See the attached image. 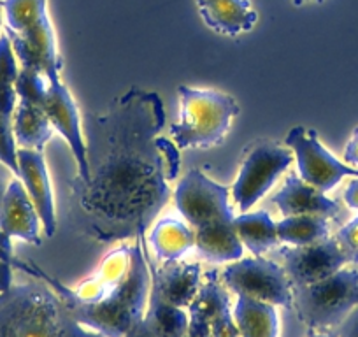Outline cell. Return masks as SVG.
<instances>
[{"mask_svg":"<svg viewBox=\"0 0 358 337\" xmlns=\"http://www.w3.org/2000/svg\"><path fill=\"white\" fill-rule=\"evenodd\" d=\"M164 125L160 95L141 88L116 97L104 115L86 116L88 178L71 187L72 222L83 236L106 244L144 236L179 167L178 150L158 139Z\"/></svg>","mask_w":358,"mask_h":337,"instance_id":"1","label":"cell"},{"mask_svg":"<svg viewBox=\"0 0 358 337\" xmlns=\"http://www.w3.org/2000/svg\"><path fill=\"white\" fill-rule=\"evenodd\" d=\"M143 239L141 236L136 244H123L111 251L94 276L74 290L39 267H34V278L48 281L83 327L104 337H123L143 320L150 299L151 274Z\"/></svg>","mask_w":358,"mask_h":337,"instance_id":"2","label":"cell"},{"mask_svg":"<svg viewBox=\"0 0 358 337\" xmlns=\"http://www.w3.org/2000/svg\"><path fill=\"white\" fill-rule=\"evenodd\" d=\"M0 337H104L83 327L39 278L0 292Z\"/></svg>","mask_w":358,"mask_h":337,"instance_id":"3","label":"cell"},{"mask_svg":"<svg viewBox=\"0 0 358 337\" xmlns=\"http://www.w3.org/2000/svg\"><path fill=\"white\" fill-rule=\"evenodd\" d=\"M2 8L4 34L22 69L43 72L50 83L62 81L64 60L48 15V0H2Z\"/></svg>","mask_w":358,"mask_h":337,"instance_id":"4","label":"cell"},{"mask_svg":"<svg viewBox=\"0 0 358 337\" xmlns=\"http://www.w3.org/2000/svg\"><path fill=\"white\" fill-rule=\"evenodd\" d=\"M181 120L171 127L176 148H213L225 139L239 106L230 95L216 90L179 87Z\"/></svg>","mask_w":358,"mask_h":337,"instance_id":"5","label":"cell"},{"mask_svg":"<svg viewBox=\"0 0 358 337\" xmlns=\"http://www.w3.org/2000/svg\"><path fill=\"white\" fill-rule=\"evenodd\" d=\"M292 304L311 330L337 327L358 306V264H350L322 281L294 288Z\"/></svg>","mask_w":358,"mask_h":337,"instance_id":"6","label":"cell"},{"mask_svg":"<svg viewBox=\"0 0 358 337\" xmlns=\"http://www.w3.org/2000/svg\"><path fill=\"white\" fill-rule=\"evenodd\" d=\"M222 281L234 294L243 297L285 308L294 302V287L283 267L262 255L232 262L222 273Z\"/></svg>","mask_w":358,"mask_h":337,"instance_id":"7","label":"cell"},{"mask_svg":"<svg viewBox=\"0 0 358 337\" xmlns=\"http://www.w3.org/2000/svg\"><path fill=\"white\" fill-rule=\"evenodd\" d=\"M174 201L176 208L194 230L236 218L229 206V188L209 180L199 168L188 171L179 181Z\"/></svg>","mask_w":358,"mask_h":337,"instance_id":"8","label":"cell"},{"mask_svg":"<svg viewBox=\"0 0 358 337\" xmlns=\"http://www.w3.org/2000/svg\"><path fill=\"white\" fill-rule=\"evenodd\" d=\"M292 164V153L268 141L255 144L234 183L232 194L241 211H250Z\"/></svg>","mask_w":358,"mask_h":337,"instance_id":"9","label":"cell"},{"mask_svg":"<svg viewBox=\"0 0 358 337\" xmlns=\"http://www.w3.org/2000/svg\"><path fill=\"white\" fill-rule=\"evenodd\" d=\"M287 144L297 158L301 180L320 192L334 190L346 176L358 178V168L337 160L322 143L315 130L295 127L288 132Z\"/></svg>","mask_w":358,"mask_h":337,"instance_id":"10","label":"cell"},{"mask_svg":"<svg viewBox=\"0 0 358 337\" xmlns=\"http://www.w3.org/2000/svg\"><path fill=\"white\" fill-rule=\"evenodd\" d=\"M280 257L294 288L325 280L351 264L339 241L330 236L308 246L281 248Z\"/></svg>","mask_w":358,"mask_h":337,"instance_id":"11","label":"cell"},{"mask_svg":"<svg viewBox=\"0 0 358 337\" xmlns=\"http://www.w3.org/2000/svg\"><path fill=\"white\" fill-rule=\"evenodd\" d=\"M188 334L194 337H241L230 299L218 274H206L204 285L188 306Z\"/></svg>","mask_w":358,"mask_h":337,"instance_id":"12","label":"cell"},{"mask_svg":"<svg viewBox=\"0 0 358 337\" xmlns=\"http://www.w3.org/2000/svg\"><path fill=\"white\" fill-rule=\"evenodd\" d=\"M41 225L43 223L32 199L29 197L22 181L16 178L0 197V248L13 255L11 239L39 246Z\"/></svg>","mask_w":358,"mask_h":337,"instance_id":"13","label":"cell"},{"mask_svg":"<svg viewBox=\"0 0 358 337\" xmlns=\"http://www.w3.org/2000/svg\"><path fill=\"white\" fill-rule=\"evenodd\" d=\"M18 60L13 51L11 41L6 34L0 36V164L18 178V157H16V139L13 132V115H15L18 92Z\"/></svg>","mask_w":358,"mask_h":337,"instance_id":"14","label":"cell"},{"mask_svg":"<svg viewBox=\"0 0 358 337\" xmlns=\"http://www.w3.org/2000/svg\"><path fill=\"white\" fill-rule=\"evenodd\" d=\"M44 111L50 118L53 129L67 141L72 155L78 164V180L88 178V160H86V143L81 132L79 122V109L74 97L62 81L50 83L46 99H44Z\"/></svg>","mask_w":358,"mask_h":337,"instance_id":"15","label":"cell"},{"mask_svg":"<svg viewBox=\"0 0 358 337\" xmlns=\"http://www.w3.org/2000/svg\"><path fill=\"white\" fill-rule=\"evenodd\" d=\"M18 180L25 187L37 209L46 237H53L57 232V213H55L53 190L43 151L18 148Z\"/></svg>","mask_w":358,"mask_h":337,"instance_id":"16","label":"cell"},{"mask_svg":"<svg viewBox=\"0 0 358 337\" xmlns=\"http://www.w3.org/2000/svg\"><path fill=\"white\" fill-rule=\"evenodd\" d=\"M151 292L176 308L188 309L201 288V266L187 262H164L162 267L150 266Z\"/></svg>","mask_w":358,"mask_h":337,"instance_id":"17","label":"cell"},{"mask_svg":"<svg viewBox=\"0 0 358 337\" xmlns=\"http://www.w3.org/2000/svg\"><path fill=\"white\" fill-rule=\"evenodd\" d=\"M201 18L213 32L236 37L257 25L258 15L250 0H197Z\"/></svg>","mask_w":358,"mask_h":337,"instance_id":"18","label":"cell"},{"mask_svg":"<svg viewBox=\"0 0 358 337\" xmlns=\"http://www.w3.org/2000/svg\"><path fill=\"white\" fill-rule=\"evenodd\" d=\"M274 204L285 216L320 215L325 218H336L341 208L336 201L327 197L318 188L311 187L301 178L290 176L274 197Z\"/></svg>","mask_w":358,"mask_h":337,"instance_id":"19","label":"cell"},{"mask_svg":"<svg viewBox=\"0 0 358 337\" xmlns=\"http://www.w3.org/2000/svg\"><path fill=\"white\" fill-rule=\"evenodd\" d=\"M195 232V250L204 260L211 264L236 262L243 259L244 246L237 236L236 225L232 222L216 223V225L204 227L194 230Z\"/></svg>","mask_w":358,"mask_h":337,"instance_id":"20","label":"cell"},{"mask_svg":"<svg viewBox=\"0 0 358 337\" xmlns=\"http://www.w3.org/2000/svg\"><path fill=\"white\" fill-rule=\"evenodd\" d=\"M13 132L16 144L43 151L53 136V125L44 111V106L29 99H18L13 115Z\"/></svg>","mask_w":358,"mask_h":337,"instance_id":"21","label":"cell"},{"mask_svg":"<svg viewBox=\"0 0 358 337\" xmlns=\"http://www.w3.org/2000/svg\"><path fill=\"white\" fill-rule=\"evenodd\" d=\"M241 337H278V313L273 304L237 295L232 308Z\"/></svg>","mask_w":358,"mask_h":337,"instance_id":"22","label":"cell"},{"mask_svg":"<svg viewBox=\"0 0 358 337\" xmlns=\"http://www.w3.org/2000/svg\"><path fill=\"white\" fill-rule=\"evenodd\" d=\"M150 244L162 262H174L195 248V232L185 222L169 216L153 227Z\"/></svg>","mask_w":358,"mask_h":337,"instance_id":"23","label":"cell"},{"mask_svg":"<svg viewBox=\"0 0 358 337\" xmlns=\"http://www.w3.org/2000/svg\"><path fill=\"white\" fill-rule=\"evenodd\" d=\"M234 225L243 246L248 248L255 257H260L280 244L276 222L267 211L243 213L234 218Z\"/></svg>","mask_w":358,"mask_h":337,"instance_id":"24","label":"cell"},{"mask_svg":"<svg viewBox=\"0 0 358 337\" xmlns=\"http://www.w3.org/2000/svg\"><path fill=\"white\" fill-rule=\"evenodd\" d=\"M280 243L288 246H308L330 236L329 218L320 215L287 216L276 223Z\"/></svg>","mask_w":358,"mask_h":337,"instance_id":"25","label":"cell"},{"mask_svg":"<svg viewBox=\"0 0 358 337\" xmlns=\"http://www.w3.org/2000/svg\"><path fill=\"white\" fill-rule=\"evenodd\" d=\"M144 320L157 337H183L188 332L187 311L169 304L151 290Z\"/></svg>","mask_w":358,"mask_h":337,"instance_id":"26","label":"cell"},{"mask_svg":"<svg viewBox=\"0 0 358 337\" xmlns=\"http://www.w3.org/2000/svg\"><path fill=\"white\" fill-rule=\"evenodd\" d=\"M336 239L348 253L351 264H358V216L337 232Z\"/></svg>","mask_w":358,"mask_h":337,"instance_id":"27","label":"cell"},{"mask_svg":"<svg viewBox=\"0 0 358 337\" xmlns=\"http://www.w3.org/2000/svg\"><path fill=\"white\" fill-rule=\"evenodd\" d=\"M337 337H358V306L336 327Z\"/></svg>","mask_w":358,"mask_h":337,"instance_id":"28","label":"cell"},{"mask_svg":"<svg viewBox=\"0 0 358 337\" xmlns=\"http://www.w3.org/2000/svg\"><path fill=\"white\" fill-rule=\"evenodd\" d=\"M344 160L351 167H358V127L353 130L346 148H344Z\"/></svg>","mask_w":358,"mask_h":337,"instance_id":"29","label":"cell"},{"mask_svg":"<svg viewBox=\"0 0 358 337\" xmlns=\"http://www.w3.org/2000/svg\"><path fill=\"white\" fill-rule=\"evenodd\" d=\"M344 202L350 209L358 211V178H355L344 190Z\"/></svg>","mask_w":358,"mask_h":337,"instance_id":"30","label":"cell"},{"mask_svg":"<svg viewBox=\"0 0 358 337\" xmlns=\"http://www.w3.org/2000/svg\"><path fill=\"white\" fill-rule=\"evenodd\" d=\"M123 337H157V336H155L153 330L150 329V325H148L146 320H144L143 316V320H139V322H137L136 325H134Z\"/></svg>","mask_w":358,"mask_h":337,"instance_id":"31","label":"cell"},{"mask_svg":"<svg viewBox=\"0 0 358 337\" xmlns=\"http://www.w3.org/2000/svg\"><path fill=\"white\" fill-rule=\"evenodd\" d=\"M13 285V266L9 262L0 260V292L8 290Z\"/></svg>","mask_w":358,"mask_h":337,"instance_id":"32","label":"cell"},{"mask_svg":"<svg viewBox=\"0 0 358 337\" xmlns=\"http://www.w3.org/2000/svg\"><path fill=\"white\" fill-rule=\"evenodd\" d=\"M0 260H4V262H9L13 267H18V269H23V262H22V260H16L15 257L9 255V253H6V251L2 250V248H0Z\"/></svg>","mask_w":358,"mask_h":337,"instance_id":"33","label":"cell"},{"mask_svg":"<svg viewBox=\"0 0 358 337\" xmlns=\"http://www.w3.org/2000/svg\"><path fill=\"white\" fill-rule=\"evenodd\" d=\"M306 2H311V0H294V4L297 6V8H301V6H304ZM313 2H323V0H313Z\"/></svg>","mask_w":358,"mask_h":337,"instance_id":"34","label":"cell"},{"mask_svg":"<svg viewBox=\"0 0 358 337\" xmlns=\"http://www.w3.org/2000/svg\"><path fill=\"white\" fill-rule=\"evenodd\" d=\"M309 337H337L336 334H325V332H318V334H311Z\"/></svg>","mask_w":358,"mask_h":337,"instance_id":"35","label":"cell"},{"mask_svg":"<svg viewBox=\"0 0 358 337\" xmlns=\"http://www.w3.org/2000/svg\"><path fill=\"white\" fill-rule=\"evenodd\" d=\"M4 27V8H2V0H0V29Z\"/></svg>","mask_w":358,"mask_h":337,"instance_id":"36","label":"cell"},{"mask_svg":"<svg viewBox=\"0 0 358 337\" xmlns=\"http://www.w3.org/2000/svg\"><path fill=\"white\" fill-rule=\"evenodd\" d=\"M183 337H194V336H190V334H188V332H187V334H185V336H183Z\"/></svg>","mask_w":358,"mask_h":337,"instance_id":"37","label":"cell"}]
</instances>
